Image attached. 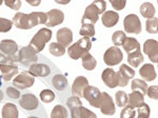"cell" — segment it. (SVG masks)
Here are the masks:
<instances>
[{
	"mask_svg": "<svg viewBox=\"0 0 158 118\" xmlns=\"http://www.w3.org/2000/svg\"><path fill=\"white\" fill-rule=\"evenodd\" d=\"M1 78L6 81L12 80L13 77L18 75V66L12 65H0Z\"/></svg>",
	"mask_w": 158,
	"mask_h": 118,
	"instance_id": "cell-21",
	"label": "cell"
},
{
	"mask_svg": "<svg viewBox=\"0 0 158 118\" xmlns=\"http://www.w3.org/2000/svg\"><path fill=\"white\" fill-rule=\"evenodd\" d=\"M101 20H102V23L106 27H113L118 23L119 15L115 11H106L102 14Z\"/></svg>",
	"mask_w": 158,
	"mask_h": 118,
	"instance_id": "cell-20",
	"label": "cell"
},
{
	"mask_svg": "<svg viewBox=\"0 0 158 118\" xmlns=\"http://www.w3.org/2000/svg\"><path fill=\"white\" fill-rule=\"evenodd\" d=\"M67 104L71 111V116L72 118H80L81 107H82V102L80 98L76 96H72L67 100Z\"/></svg>",
	"mask_w": 158,
	"mask_h": 118,
	"instance_id": "cell-18",
	"label": "cell"
},
{
	"mask_svg": "<svg viewBox=\"0 0 158 118\" xmlns=\"http://www.w3.org/2000/svg\"><path fill=\"white\" fill-rule=\"evenodd\" d=\"M3 93H2V92L1 91H0V102H1L2 100H3Z\"/></svg>",
	"mask_w": 158,
	"mask_h": 118,
	"instance_id": "cell-51",
	"label": "cell"
},
{
	"mask_svg": "<svg viewBox=\"0 0 158 118\" xmlns=\"http://www.w3.org/2000/svg\"><path fill=\"white\" fill-rule=\"evenodd\" d=\"M82 66L88 71H93L97 65V60L91 55L90 53H86L85 56H82Z\"/></svg>",
	"mask_w": 158,
	"mask_h": 118,
	"instance_id": "cell-30",
	"label": "cell"
},
{
	"mask_svg": "<svg viewBox=\"0 0 158 118\" xmlns=\"http://www.w3.org/2000/svg\"><path fill=\"white\" fill-rule=\"evenodd\" d=\"M6 95H7V97L11 99H19L20 96H21L19 90L14 88V86H9V88H6Z\"/></svg>",
	"mask_w": 158,
	"mask_h": 118,
	"instance_id": "cell-44",
	"label": "cell"
},
{
	"mask_svg": "<svg viewBox=\"0 0 158 118\" xmlns=\"http://www.w3.org/2000/svg\"><path fill=\"white\" fill-rule=\"evenodd\" d=\"M39 96L42 102H45V103H50V102H52L55 99V93L52 90H49V89L42 90V91L40 92Z\"/></svg>",
	"mask_w": 158,
	"mask_h": 118,
	"instance_id": "cell-37",
	"label": "cell"
},
{
	"mask_svg": "<svg viewBox=\"0 0 158 118\" xmlns=\"http://www.w3.org/2000/svg\"><path fill=\"white\" fill-rule=\"evenodd\" d=\"M135 116H136V111L134 107H130L129 104L123 107L120 113V118H135Z\"/></svg>",
	"mask_w": 158,
	"mask_h": 118,
	"instance_id": "cell-41",
	"label": "cell"
},
{
	"mask_svg": "<svg viewBox=\"0 0 158 118\" xmlns=\"http://www.w3.org/2000/svg\"><path fill=\"white\" fill-rule=\"evenodd\" d=\"M144 103V96L138 91H133L128 96V104L132 107H139Z\"/></svg>",
	"mask_w": 158,
	"mask_h": 118,
	"instance_id": "cell-24",
	"label": "cell"
},
{
	"mask_svg": "<svg viewBox=\"0 0 158 118\" xmlns=\"http://www.w3.org/2000/svg\"><path fill=\"white\" fill-rule=\"evenodd\" d=\"M13 23L17 29L20 30H31L35 27L31 14H24V13H17L13 18Z\"/></svg>",
	"mask_w": 158,
	"mask_h": 118,
	"instance_id": "cell-8",
	"label": "cell"
},
{
	"mask_svg": "<svg viewBox=\"0 0 158 118\" xmlns=\"http://www.w3.org/2000/svg\"><path fill=\"white\" fill-rule=\"evenodd\" d=\"M117 76H118L119 80V86H127L129 81L133 77H135V71L131 66L127 65H121L118 73H117Z\"/></svg>",
	"mask_w": 158,
	"mask_h": 118,
	"instance_id": "cell-12",
	"label": "cell"
},
{
	"mask_svg": "<svg viewBox=\"0 0 158 118\" xmlns=\"http://www.w3.org/2000/svg\"><path fill=\"white\" fill-rule=\"evenodd\" d=\"M27 2L29 4H31V6H37L40 4V0H27Z\"/></svg>",
	"mask_w": 158,
	"mask_h": 118,
	"instance_id": "cell-49",
	"label": "cell"
},
{
	"mask_svg": "<svg viewBox=\"0 0 158 118\" xmlns=\"http://www.w3.org/2000/svg\"><path fill=\"white\" fill-rule=\"evenodd\" d=\"M13 27V21L6 18L0 17V33H7Z\"/></svg>",
	"mask_w": 158,
	"mask_h": 118,
	"instance_id": "cell-42",
	"label": "cell"
},
{
	"mask_svg": "<svg viewBox=\"0 0 158 118\" xmlns=\"http://www.w3.org/2000/svg\"><path fill=\"white\" fill-rule=\"evenodd\" d=\"M2 2H3V1H1V0H0V6H1V4H2Z\"/></svg>",
	"mask_w": 158,
	"mask_h": 118,
	"instance_id": "cell-54",
	"label": "cell"
},
{
	"mask_svg": "<svg viewBox=\"0 0 158 118\" xmlns=\"http://www.w3.org/2000/svg\"><path fill=\"white\" fill-rule=\"evenodd\" d=\"M139 74L146 81L155 80V79H156V76H157L155 68L151 65V63H144V65L140 68Z\"/></svg>",
	"mask_w": 158,
	"mask_h": 118,
	"instance_id": "cell-23",
	"label": "cell"
},
{
	"mask_svg": "<svg viewBox=\"0 0 158 118\" xmlns=\"http://www.w3.org/2000/svg\"><path fill=\"white\" fill-rule=\"evenodd\" d=\"M143 53L149 56L150 60L154 63L158 62V43L154 39H148L143 43Z\"/></svg>",
	"mask_w": 158,
	"mask_h": 118,
	"instance_id": "cell-14",
	"label": "cell"
},
{
	"mask_svg": "<svg viewBox=\"0 0 158 118\" xmlns=\"http://www.w3.org/2000/svg\"><path fill=\"white\" fill-rule=\"evenodd\" d=\"M27 118H38V117H36V116H31V117H27Z\"/></svg>",
	"mask_w": 158,
	"mask_h": 118,
	"instance_id": "cell-53",
	"label": "cell"
},
{
	"mask_svg": "<svg viewBox=\"0 0 158 118\" xmlns=\"http://www.w3.org/2000/svg\"><path fill=\"white\" fill-rule=\"evenodd\" d=\"M106 2L103 0H97L91 3L89 6H86L85 14L81 19V23H89V24H95L99 19V14H102L106 11Z\"/></svg>",
	"mask_w": 158,
	"mask_h": 118,
	"instance_id": "cell-1",
	"label": "cell"
},
{
	"mask_svg": "<svg viewBox=\"0 0 158 118\" xmlns=\"http://www.w3.org/2000/svg\"><path fill=\"white\" fill-rule=\"evenodd\" d=\"M30 14L33 18V22H34L35 27L38 24H45V22H47V14H45V13L33 12V13H30Z\"/></svg>",
	"mask_w": 158,
	"mask_h": 118,
	"instance_id": "cell-34",
	"label": "cell"
},
{
	"mask_svg": "<svg viewBox=\"0 0 158 118\" xmlns=\"http://www.w3.org/2000/svg\"><path fill=\"white\" fill-rule=\"evenodd\" d=\"M51 38H52V31L49 27H42L34 35L29 45L34 48L36 53H39L44 48L45 44L50 41Z\"/></svg>",
	"mask_w": 158,
	"mask_h": 118,
	"instance_id": "cell-3",
	"label": "cell"
},
{
	"mask_svg": "<svg viewBox=\"0 0 158 118\" xmlns=\"http://www.w3.org/2000/svg\"><path fill=\"white\" fill-rule=\"evenodd\" d=\"M91 48H92V41L90 38L82 37L81 39H79L77 42L73 43L68 48V54L72 59L77 60V59L82 57V56H85L86 53H89Z\"/></svg>",
	"mask_w": 158,
	"mask_h": 118,
	"instance_id": "cell-2",
	"label": "cell"
},
{
	"mask_svg": "<svg viewBox=\"0 0 158 118\" xmlns=\"http://www.w3.org/2000/svg\"><path fill=\"white\" fill-rule=\"evenodd\" d=\"M126 37H127L126 34H124V32H122V31H116V32H114L113 36H112V41L114 43V47L119 48L120 45H122Z\"/></svg>",
	"mask_w": 158,
	"mask_h": 118,
	"instance_id": "cell-36",
	"label": "cell"
},
{
	"mask_svg": "<svg viewBox=\"0 0 158 118\" xmlns=\"http://www.w3.org/2000/svg\"><path fill=\"white\" fill-rule=\"evenodd\" d=\"M51 118H68L67 109L61 104H57L51 112Z\"/></svg>",
	"mask_w": 158,
	"mask_h": 118,
	"instance_id": "cell-32",
	"label": "cell"
},
{
	"mask_svg": "<svg viewBox=\"0 0 158 118\" xmlns=\"http://www.w3.org/2000/svg\"><path fill=\"white\" fill-rule=\"evenodd\" d=\"M147 95H148V96H149L151 99H154V100H157V98H158L157 86H150V88H148Z\"/></svg>",
	"mask_w": 158,
	"mask_h": 118,
	"instance_id": "cell-48",
	"label": "cell"
},
{
	"mask_svg": "<svg viewBox=\"0 0 158 118\" xmlns=\"http://www.w3.org/2000/svg\"><path fill=\"white\" fill-rule=\"evenodd\" d=\"M122 47L128 54L135 52V51H140V43L138 42V40L133 37H126L123 43H122Z\"/></svg>",
	"mask_w": 158,
	"mask_h": 118,
	"instance_id": "cell-27",
	"label": "cell"
},
{
	"mask_svg": "<svg viewBox=\"0 0 158 118\" xmlns=\"http://www.w3.org/2000/svg\"><path fill=\"white\" fill-rule=\"evenodd\" d=\"M18 62V56H6L4 54L0 53V65H15V63Z\"/></svg>",
	"mask_w": 158,
	"mask_h": 118,
	"instance_id": "cell-40",
	"label": "cell"
},
{
	"mask_svg": "<svg viewBox=\"0 0 158 118\" xmlns=\"http://www.w3.org/2000/svg\"><path fill=\"white\" fill-rule=\"evenodd\" d=\"M137 112H138L137 118H149L150 115H151V110H150V107L147 103H143L141 107H139Z\"/></svg>",
	"mask_w": 158,
	"mask_h": 118,
	"instance_id": "cell-43",
	"label": "cell"
},
{
	"mask_svg": "<svg viewBox=\"0 0 158 118\" xmlns=\"http://www.w3.org/2000/svg\"><path fill=\"white\" fill-rule=\"evenodd\" d=\"M80 118H97V115L94 112L90 111L89 109L82 107H81V114H80Z\"/></svg>",
	"mask_w": 158,
	"mask_h": 118,
	"instance_id": "cell-47",
	"label": "cell"
},
{
	"mask_svg": "<svg viewBox=\"0 0 158 118\" xmlns=\"http://www.w3.org/2000/svg\"><path fill=\"white\" fill-rule=\"evenodd\" d=\"M99 109L102 114L108 115V116H112L116 112V107L113 101V98L106 92L101 93V102Z\"/></svg>",
	"mask_w": 158,
	"mask_h": 118,
	"instance_id": "cell-10",
	"label": "cell"
},
{
	"mask_svg": "<svg viewBox=\"0 0 158 118\" xmlns=\"http://www.w3.org/2000/svg\"><path fill=\"white\" fill-rule=\"evenodd\" d=\"M79 34L82 36V37L90 38L92 36L95 35V27H94L93 24L85 23V24H82L80 31H79Z\"/></svg>",
	"mask_w": 158,
	"mask_h": 118,
	"instance_id": "cell-35",
	"label": "cell"
},
{
	"mask_svg": "<svg viewBox=\"0 0 158 118\" xmlns=\"http://www.w3.org/2000/svg\"><path fill=\"white\" fill-rule=\"evenodd\" d=\"M157 24L158 19L156 17H153L151 19H148L146 22V30L150 34H157Z\"/></svg>",
	"mask_w": 158,
	"mask_h": 118,
	"instance_id": "cell-39",
	"label": "cell"
},
{
	"mask_svg": "<svg viewBox=\"0 0 158 118\" xmlns=\"http://www.w3.org/2000/svg\"><path fill=\"white\" fill-rule=\"evenodd\" d=\"M4 4L9 6L10 9L15 10V11H18L21 7V1L20 0H4Z\"/></svg>",
	"mask_w": 158,
	"mask_h": 118,
	"instance_id": "cell-45",
	"label": "cell"
},
{
	"mask_svg": "<svg viewBox=\"0 0 158 118\" xmlns=\"http://www.w3.org/2000/svg\"><path fill=\"white\" fill-rule=\"evenodd\" d=\"M19 104L25 111H33L38 107V98L33 93H27L20 96Z\"/></svg>",
	"mask_w": 158,
	"mask_h": 118,
	"instance_id": "cell-11",
	"label": "cell"
},
{
	"mask_svg": "<svg viewBox=\"0 0 158 118\" xmlns=\"http://www.w3.org/2000/svg\"><path fill=\"white\" fill-rule=\"evenodd\" d=\"M111 4H112V6L114 7V10H116V11H121V10H123L124 6H126L127 1H124V0H111Z\"/></svg>",
	"mask_w": 158,
	"mask_h": 118,
	"instance_id": "cell-46",
	"label": "cell"
},
{
	"mask_svg": "<svg viewBox=\"0 0 158 118\" xmlns=\"http://www.w3.org/2000/svg\"><path fill=\"white\" fill-rule=\"evenodd\" d=\"M56 38H57L58 43L65 48L73 41V32L68 27H62V29L57 31Z\"/></svg>",
	"mask_w": 158,
	"mask_h": 118,
	"instance_id": "cell-17",
	"label": "cell"
},
{
	"mask_svg": "<svg viewBox=\"0 0 158 118\" xmlns=\"http://www.w3.org/2000/svg\"><path fill=\"white\" fill-rule=\"evenodd\" d=\"M101 78H102V81L104 82V84H106V86H109L110 89H114L119 86V80H118L117 73L111 68L106 69V70L102 72Z\"/></svg>",
	"mask_w": 158,
	"mask_h": 118,
	"instance_id": "cell-15",
	"label": "cell"
},
{
	"mask_svg": "<svg viewBox=\"0 0 158 118\" xmlns=\"http://www.w3.org/2000/svg\"><path fill=\"white\" fill-rule=\"evenodd\" d=\"M132 91H138L142 95H146L148 91V84L141 79H133L132 80Z\"/></svg>",
	"mask_w": 158,
	"mask_h": 118,
	"instance_id": "cell-31",
	"label": "cell"
},
{
	"mask_svg": "<svg viewBox=\"0 0 158 118\" xmlns=\"http://www.w3.org/2000/svg\"><path fill=\"white\" fill-rule=\"evenodd\" d=\"M45 14H47V22H45L47 27H56L58 24H61L63 22V20H64V14L60 10L53 9L51 11L47 12Z\"/></svg>",
	"mask_w": 158,
	"mask_h": 118,
	"instance_id": "cell-13",
	"label": "cell"
},
{
	"mask_svg": "<svg viewBox=\"0 0 158 118\" xmlns=\"http://www.w3.org/2000/svg\"><path fill=\"white\" fill-rule=\"evenodd\" d=\"M2 118H18L19 112L14 103L7 102L2 107Z\"/></svg>",
	"mask_w": 158,
	"mask_h": 118,
	"instance_id": "cell-25",
	"label": "cell"
},
{
	"mask_svg": "<svg viewBox=\"0 0 158 118\" xmlns=\"http://www.w3.org/2000/svg\"><path fill=\"white\" fill-rule=\"evenodd\" d=\"M140 14L142 15L144 18H148V19H151V18L154 17L155 13H156V10H155L154 6L150 2H144L140 6Z\"/></svg>",
	"mask_w": 158,
	"mask_h": 118,
	"instance_id": "cell-29",
	"label": "cell"
},
{
	"mask_svg": "<svg viewBox=\"0 0 158 118\" xmlns=\"http://www.w3.org/2000/svg\"><path fill=\"white\" fill-rule=\"evenodd\" d=\"M52 84L56 90L62 92L68 88L69 82H68V79L65 78L62 74H57V75H55L54 77H53Z\"/></svg>",
	"mask_w": 158,
	"mask_h": 118,
	"instance_id": "cell-28",
	"label": "cell"
},
{
	"mask_svg": "<svg viewBox=\"0 0 158 118\" xmlns=\"http://www.w3.org/2000/svg\"><path fill=\"white\" fill-rule=\"evenodd\" d=\"M123 27L124 31L129 34L138 35L141 33V22L138 16L135 14H130L123 19Z\"/></svg>",
	"mask_w": 158,
	"mask_h": 118,
	"instance_id": "cell-7",
	"label": "cell"
},
{
	"mask_svg": "<svg viewBox=\"0 0 158 118\" xmlns=\"http://www.w3.org/2000/svg\"><path fill=\"white\" fill-rule=\"evenodd\" d=\"M83 97L89 101V103L94 107H100L101 102V92L95 86H86L83 92Z\"/></svg>",
	"mask_w": 158,
	"mask_h": 118,
	"instance_id": "cell-9",
	"label": "cell"
},
{
	"mask_svg": "<svg viewBox=\"0 0 158 118\" xmlns=\"http://www.w3.org/2000/svg\"><path fill=\"white\" fill-rule=\"evenodd\" d=\"M1 79H2V78H1V76H0V86H2V82H1Z\"/></svg>",
	"mask_w": 158,
	"mask_h": 118,
	"instance_id": "cell-52",
	"label": "cell"
},
{
	"mask_svg": "<svg viewBox=\"0 0 158 118\" xmlns=\"http://www.w3.org/2000/svg\"><path fill=\"white\" fill-rule=\"evenodd\" d=\"M144 57L142 55L141 51H135V52L128 54V62L132 68H138L143 62Z\"/></svg>",
	"mask_w": 158,
	"mask_h": 118,
	"instance_id": "cell-26",
	"label": "cell"
},
{
	"mask_svg": "<svg viewBox=\"0 0 158 118\" xmlns=\"http://www.w3.org/2000/svg\"><path fill=\"white\" fill-rule=\"evenodd\" d=\"M115 102L118 107H126L128 104V95L123 91H118L115 94Z\"/></svg>",
	"mask_w": 158,
	"mask_h": 118,
	"instance_id": "cell-38",
	"label": "cell"
},
{
	"mask_svg": "<svg viewBox=\"0 0 158 118\" xmlns=\"http://www.w3.org/2000/svg\"><path fill=\"white\" fill-rule=\"evenodd\" d=\"M31 73L35 77H48L51 74V69L49 65H44V63H35V65L30 66Z\"/></svg>",
	"mask_w": 158,
	"mask_h": 118,
	"instance_id": "cell-22",
	"label": "cell"
},
{
	"mask_svg": "<svg viewBox=\"0 0 158 118\" xmlns=\"http://www.w3.org/2000/svg\"><path fill=\"white\" fill-rule=\"evenodd\" d=\"M34 82L35 76L30 71H23L14 78L13 86H14V88L18 90H25L34 86Z\"/></svg>",
	"mask_w": 158,
	"mask_h": 118,
	"instance_id": "cell-5",
	"label": "cell"
},
{
	"mask_svg": "<svg viewBox=\"0 0 158 118\" xmlns=\"http://www.w3.org/2000/svg\"><path fill=\"white\" fill-rule=\"evenodd\" d=\"M55 2L59 4H68L70 3V0H55Z\"/></svg>",
	"mask_w": 158,
	"mask_h": 118,
	"instance_id": "cell-50",
	"label": "cell"
},
{
	"mask_svg": "<svg viewBox=\"0 0 158 118\" xmlns=\"http://www.w3.org/2000/svg\"><path fill=\"white\" fill-rule=\"evenodd\" d=\"M123 58V54L118 47H111L106 51L103 55L104 63L109 66H114L120 63Z\"/></svg>",
	"mask_w": 158,
	"mask_h": 118,
	"instance_id": "cell-6",
	"label": "cell"
},
{
	"mask_svg": "<svg viewBox=\"0 0 158 118\" xmlns=\"http://www.w3.org/2000/svg\"><path fill=\"white\" fill-rule=\"evenodd\" d=\"M49 51L53 56H56V57H59V56H62L65 54V48L62 45H60L58 42L51 43L49 47Z\"/></svg>",
	"mask_w": 158,
	"mask_h": 118,
	"instance_id": "cell-33",
	"label": "cell"
},
{
	"mask_svg": "<svg viewBox=\"0 0 158 118\" xmlns=\"http://www.w3.org/2000/svg\"><path fill=\"white\" fill-rule=\"evenodd\" d=\"M0 51L2 52V54L6 56H15V54L18 51V44L11 39H4L0 42Z\"/></svg>",
	"mask_w": 158,
	"mask_h": 118,
	"instance_id": "cell-19",
	"label": "cell"
},
{
	"mask_svg": "<svg viewBox=\"0 0 158 118\" xmlns=\"http://www.w3.org/2000/svg\"><path fill=\"white\" fill-rule=\"evenodd\" d=\"M86 86H89V81L85 77H83V76L76 77V79L74 80L73 86H72L73 96H76V97H78V98H82L83 92H85V89Z\"/></svg>",
	"mask_w": 158,
	"mask_h": 118,
	"instance_id": "cell-16",
	"label": "cell"
},
{
	"mask_svg": "<svg viewBox=\"0 0 158 118\" xmlns=\"http://www.w3.org/2000/svg\"><path fill=\"white\" fill-rule=\"evenodd\" d=\"M38 56L36 51L32 47L27 45V47H23L20 48L18 53V62L21 63L24 66H31L35 63H37Z\"/></svg>",
	"mask_w": 158,
	"mask_h": 118,
	"instance_id": "cell-4",
	"label": "cell"
}]
</instances>
